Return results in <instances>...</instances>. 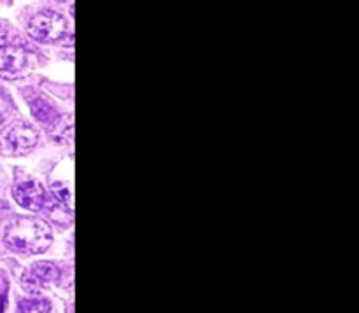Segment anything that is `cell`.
I'll use <instances>...</instances> for the list:
<instances>
[{
	"instance_id": "30bf717a",
	"label": "cell",
	"mask_w": 359,
	"mask_h": 313,
	"mask_svg": "<svg viewBox=\"0 0 359 313\" xmlns=\"http://www.w3.org/2000/svg\"><path fill=\"white\" fill-rule=\"evenodd\" d=\"M11 112H13L11 100L2 93V91H0V125H2V123H6L7 119L11 118Z\"/></svg>"
},
{
	"instance_id": "3957f363",
	"label": "cell",
	"mask_w": 359,
	"mask_h": 313,
	"mask_svg": "<svg viewBox=\"0 0 359 313\" xmlns=\"http://www.w3.org/2000/svg\"><path fill=\"white\" fill-rule=\"evenodd\" d=\"M69 30L67 20L55 11H42L32 18L28 32L34 39L41 42H56Z\"/></svg>"
},
{
	"instance_id": "8992f818",
	"label": "cell",
	"mask_w": 359,
	"mask_h": 313,
	"mask_svg": "<svg viewBox=\"0 0 359 313\" xmlns=\"http://www.w3.org/2000/svg\"><path fill=\"white\" fill-rule=\"evenodd\" d=\"M58 279V268L51 263H37L25 273L23 282L28 287H42L49 282H55Z\"/></svg>"
},
{
	"instance_id": "6da1fadb",
	"label": "cell",
	"mask_w": 359,
	"mask_h": 313,
	"mask_svg": "<svg viewBox=\"0 0 359 313\" xmlns=\"http://www.w3.org/2000/svg\"><path fill=\"white\" fill-rule=\"evenodd\" d=\"M6 244L21 254H42L51 244V230L37 217H18L7 226Z\"/></svg>"
},
{
	"instance_id": "ba28073f",
	"label": "cell",
	"mask_w": 359,
	"mask_h": 313,
	"mask_svg": "<svg viewBox=\"0 0 359 313\" xmlns=\"http://www.w3.org/2000/svg\"><path fill=\"white\" fill-rule=\"evenodd\" d=\"M21 313H49L51 303L48 300H25L20 303Z\"/></svg>"
},
{
	"instance_id": "52a82bcc",
	"label": "cell",
	"mask_w": 359,
	"mask_h": 313,
	"mask_svg": "<svg viewBox=\"0 0 359 313\" xmlns=\"http://www.w3.org/2000/svg\"><path fill=\"white\" fill-rule=\"evenodd\" d=\"M30 107L35 118H37L41 123H46V125H53V123L58 119V112H56V109L53 107L49 102H46L44 98H35V100H32Z\"/></svg>"
},
{
	"instance_id": "7a4b0ae2",
	"label": "cell",
	"mask_w": 359,
	"mask_h": 313,
	"mask_svg": "<svg viewBox=\"0 0 359 313\" xmlns=\"http://www.w3.org/2000/svg\"><path fill=\"white\" fill-rule=\"evenodd\" d=\"M39 142V133L27 123H16L0 135V153L7 156H21L34 149Z\"/></svg>"
},
{
	"instance_id": "277c9868",
	"label": "cell",
	"mask_w": 359,
	"mask_h": 313,
	"mask_svg": "<svg viewBox=\"0 0 359 313\" xmlns=\"http://www.w3.org/2000/svg\"><path fill=\"white\" fill-rule=\"evenodd\" d=\"M32 67V58L25 49L14 46L0 48V77L4 79H20L28 74Z\"/></svg>"
},
{
	"instance_id": "5b68a950",
	"label": "cell",
	"mask_w": 359,
	"mask_h": 313,
	"mask_svg": "<svg viewBox=\"0 0 359 313\" xmlns=\"http://www.w3.org/2000/svg\"><path fill=\"white\" fill-rule=\"evenodd\" d=\"M14 200L27 210H42L46 202V193L37 181H23L14 186Z\"/></svg>"
},
{
	"instance_id": "9c48e42d",
	"label": "cell",
	"mask_w": 359,
	"mask_h": 313,
	"mask_svg": "<svg viewBox=\"0 0 359 313\" xmlns=\"http://www.w3.org/2000/svg\"><path fill=\"white\" fill-rule=\"evenodd\" d=\"M44 207H48V212L51 214L53 219L58 221V223H63V221H65V217L69 216L65 210V205H63L58 198H55V196H51L49 200H46Z\"/></svg>"
},
{
	"instance_id": "8fae6325",
	"label": "cell",
	"mask_w": 359,
	"mask_h": 313,
	"mask_svg": "<svg viewBox=\"0 0 359 313\" xmlns=\"http://www.w3.org/2000/svg\"><path fill=\"white\" fill-rule=\"evenodd\" d=\"M6 42H7V32H6V28L0 27V48H4V46H6Z\"/></svg>"
}]
</instances>
